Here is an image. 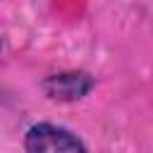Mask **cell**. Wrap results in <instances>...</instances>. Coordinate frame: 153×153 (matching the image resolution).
Here are the masks:
<instances>
[{
    "mask_svg": "<svg viewBox=\"0 0 153 153\" xmlns=\"http://www.w3.org/2000/svg\"><path fill=\"white\" fill-rule=\"evenodd\" d=\"M26 153H86V151L69 131L53 124H36L26 134Z\"/></svg>",
    "mask_w": 153,
    "mask_h": 153,
    "instance_id": "1",
    "label": "cell"
},
{
    "mask_svg": "<svg viewBox=\"0 0 153 153\" xmlns=\"http://www.w3.org/2000/svg\"><path fill=\"white\" fill-rule=\"evenodd\" d=\"M53 98H79L91 88V79L86 74H60L45 84Z\"/></svg>",
    "mask_w": 153,
    "mask_h": 153,
    "instance_id": "2",
    "label": "cell"
}]
</instances>
